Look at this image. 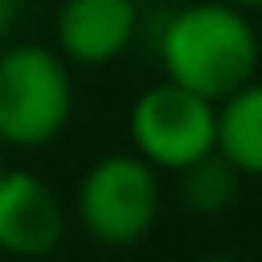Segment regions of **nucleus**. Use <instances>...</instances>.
Returning <instances> with one entry per match:
<instances>
[{
	"mask_svg": "<svg viewBox=\"0 0 262 262\" xmlns=\"http://www.w3.org/2000/svg\"><path fill=\"white\" fill-rule=\"evenodd\" d=\"M156 53L168 82L221 102L258 74L262 45L246 8L225 0H196L164 16L156 29Z\"/></svg>",
	"mask_w": 262,
	"mask_h": 262,
	"instance_id": "f257e3e1",
	"label": "nucleus"
},
{
	"mask_svg": "<svg viewBox=\"0 0 262 262\" xmlns=\"http://www.w3.org/2000/svg\"><path fill=\"white\" fill-rule=\"evenodd\" d=\"M74 115L70 61L37 41L0 49V143L33 151L53 143Z\"/></svg>",
	"mask_w": 262,
	"mask_h": 262,
	"instance_id": "f03ea898",
	"label": "nucleus"
},
{
	"mask_svg": "<svg viewBox=\"0 0 262 262\" xmlns=\"http://www.w3.org/2000/svg\"><path fill=\"white\" fill-rule=\"evenodd\" d=\"M74 213L94 242L131 246L160 217V172L135 151L98 156L78 180Z\"/></svg>",
	"mask_w": 262,
	"mask_h": 262,
	"instance_id": "7ed1b4c3",
	"label": "nucleus"
},
{
	"mask_svg": "<svg viewBox=\"0 0 262 262\" xmlns=\"http://www.w3.org/2000/svg\"><path fill=\"white\" fill-rule=\"evenodd\" d=\"M127 135L131 151L156 172H184L201 156L217 151V102L164 78L131 102Z\"/></svg>",
	"mask_w": 262,
	"mask_h": 262,
	"instance_id": "20e7f679",
	"label": "nucleus"
},
{
	"mask_svg": "<svg viewBox=\"0 0 262 262\" xmlns=\"http://www.w3.org/2000/svg\"><path fill=\"white\" fill-rule=\"evenodd\" d=\"M66 237V209L57 192L25 168L0 172V254L45 258Z\"/></svg>",
	"mask_w": 262,
	"mask_h": 262,
	"instance_id": "39448f33",
	"label": "nucleus"
},
{
	"mask_svg": "<svg viewBox=\"0 0 262 262\" xmlns=\"http://www.w3.org/2000/svg\"><path fill=\"white\" fill-rule=\"evenodd\" d=\"M53 33L70 66H106L139 37V0H61Z\"/></svg>",
	"mask_w": 262,
	"mask_h": 262,
	"instance_id": "423d86ee",
	"label": "nucleus"
},
{
	"mask_svg": "<svg viewBox=\"0 0 262 262\" xmlns=\"http://www.w3.org/2000/svg\"><path fill=\"white\" fill-rule=\"evenodd\" d=\"M217 156L242 176L262 180V82L250 78L217 102Z\"/></svg>",
	"mask_w": 262,
	"mask_h": 262,
	"instance_id": "0eeeda50",
	"label": "nucleus"
},
{
	"mask_svg": "<svg viewBox=\"0 0 262 262\" xmlns=\"http://www.w3.org/2000/svg\"><path fill=\"white\" fill-rule=\"evenodd\" d=\"M237 180H242V172H237L225 156L209 151V156H201L196 164H188V168L180 172V196H184V205H188L192 213L213 217V213H221V209L233 205Z\"/></svg>",
	"mask_w": 262,
	"mask_h": 262,
	"instance_id": "6e6552de",
	"label": "nucleus"
},
{
	"mask_svg": "<svg viewBox=\"0 0 262 262\" xmlns=\"http://www.w3.org/2000/svg\"><path fill=\"white\" fill-rule=\"evenodd\" d=\"M16 20H20V0H0V41L12 33Z\"/></svg>",
	"mask_w": 262,
	"mask_h": 262,
	"instance_id": "1a4fd4ad",
	"label": "nucleus"
},
{
	"mask_svg": "<svg viewBox=\"0 0 262 262\" xmlns=\"http://www.w3.org/2000/svg\"><path fill=\"white\" fill-rule=\"evenodd\" d=\"M225 4H233V8H246V12H254V8H262V0H225Z\"/></svg>",
	"mask_w": 262,
	"mask_h": 262,
	"instance_id": "9d476101",
	"label": "nucleus"
},
{
	"mask_svg": "<svg viewBox=\"0 0 262 262\" xmlns=\"http://www.w3.org/2000/svg\"><path fill=\"white\" fill-rule=\"evenodd\" d=\"M201 262H242L237 254H209V258H201Z\"/></svg>",
	"mask_w": 262,
	"mask_h": 262,
	"instance_id": "9b49d317",
	"label": "nucleus"
}]
</instances>
